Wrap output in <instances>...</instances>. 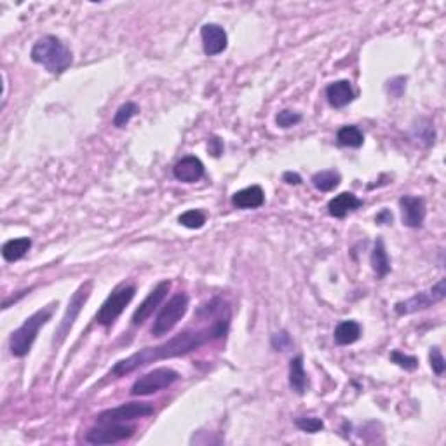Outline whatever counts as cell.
<instances>
[{
	"label": "cell",
	"instance_id": "9c48e42d",
	"mask_svg": "<svg viewBox=\"0 0 446 446\" xmlns=\"http://www.w3.org/2000/svg\"><path fill=\"white\" fill-rule=\"evenodd\" d=\"M153 413V406L150 403H124L117 408L105 410L96 417L98 422H127L149 417Z\"/></svg>",
	"mask_w": 446,
	"mask_h": 446
},
{
	"label": "cell",
	"instance_id": "277c9868",
	"mask_svg": "<svg viewBox=\"0 0 446 446\" xmlns=\"http://www.w3.org/2000/svg\"><path fill=\"white\" fill-rule=\"evenodd\" d=\"M134 293H136V288L133 284H123V286L115 288L103 301V306L99 307V310L96 312V323L99 326H105V328L112 326L117 321V317L124 312V309L129 306Z\"/></svg>",
	"mask_w": 446,
	"mask_h": 446
},
{
	"label": "cell",
	"instance_id": "83f0119b",
	"mask_svg": "<svg viewBox=\"0 0 446 446\" xmlns=\"http://www.w3.org/2000/svg\"><path fill=\"white\" fill-rule=\"evenodd\" d=\"M300 121H301V115L297 114V112H293V110H282V112H279L277 117H275V123H277V126L282 127V129H288V127H291V126H297Z\"/></svg>",
	"mask_w": 446,
	"mask_h": 446
},
{
	"label": "cell",
	"instance_id": "7c38bea8",
	"mask_svg": "<svg viewBox=\"0 0 446 446\" xmlns=\"http://www.w3.org/2000/svg\"><path fill=\"white\" fill-rule=\"evenodd\" d=\"M403 223L410 229H419L425 220V201L417 195H403L399 199Z\"/></svg>",
	"mask_w": 446,
	"mask_h": 446
},
{
	"label": "cell",
	"instance_id": "ba28073f",
	"mask_svg": "<svg viewBox=\"0 0 446 446\" xmlns=\"http://www.w3.org/2000/svg\"><path fill=\"white\" fill-rule=\"evenodd\" d=\"M134 434L133 425L124 422H98V425L89 429L86 441L89 445H114V443L129 439Z\"/></svg>",
	"mask_w": 446,
	"mask_h": 446
},
{
	"label": "cell",
	"instance_id": "3957f363",
	"mask_svg": "<svg viewBox=\"0 0 446 446\" xmlns=\"http://www.w3.org/2000/svg\"><path fill=\"white\" fill-rule=\"evenodd\" d=\"M51 316H53V307L40 309L35 314H32L30 317H27L25 323L21 324L18 330H14L11 338H9V349H11V354L16 356V358H25V356L30 352L35 338H37L38 330L42 328L44 324L49 323Z\"/></svg>",
	"mask_w": 446,
	"mask_h": 446
},
{
	"label": "cell",
	"instance_id": "603a6c76",
	"mask_svg": "<svg viewBox=\"0 0 446 446\" xmlns=\"http://www.w3.org/2000/svg\"><path fill=\"white\" fill-rule=\"evenodd\" d=\"M340 175L336 171H319L312 176V185L321 192H330L340 185Z\"/></svg>",
	"mask_w": 446,
	"mask_h": 446
},
{
	"label": "cell",
	"instance_id": "ac0fdd59",
	"mask_svg": "<svg viewBox=\"0 0 446 446\" xmlns=\"http://www.w3.org/2000/svg\"><path fill=\"white\" fill-rule=\"evenodd\" d=\"M371 267H373V271L377 272V275L380 279H384L391 272V260L382 237H378L375 240V248L371 251Z\"/></svg>",
	"mask_w": 446,
	"mask_h": 446
},
{
	"label": "cell",
	"instance_id": "44dd1931",
	"mask_svg": "<svg viewBox=\"0 0 446 446\" xmlns=\"http://www.w3.org/2000/svg\"><path fill=\"white\" fill-rule=\"evenodd\" d=\"M290 387L297 394L306 393L307 373L303 370V358L301 356H295L290 361Z\"/></svg>",
	"mask_w": 446,
	"mask_h": 446
},
{
	"label": "cell",
	"instance_id": "836d02e7",
	"mask_svg": "<svg viewBox=\"0 0 446 446\" xmlns=\"http://www.w3.org/2000/svg\"><path fill=\"white\" fill-rule=\"evenodd\" d=\"M210 143L213 145V149H211V153H213L214 157H218L221 153V149H223V145H221V141L218 140V138H211Z\"/></svg>",
	"mask_w": 446,
	"mask_h": 446
},
{
	"label": "cell",
	"instance_id": "d4e9b609",
	"mask_svg": "<svg viewBox=\"0 0 446 446\" xmlns=\"http://www.w3.org/2000/svg\"><path fill=\"white\" fill-rule=\"evenodd\" d=\"M178 221L182 223L184 227H187V229H202L204 227V223H206V216H204V213L199 210H190V211H185L184 214H179Z\"/></svg>",
	"mask_w": 446,
	"mask_h": 446
},
{
	"label": "cell",
	"instance_id": "4fadbf2b",
	"mask_svg": "<svg viewBox=\"0 0 446 446\" xmlns=\"http://www.w3.org/2000/svg\"><path fill=\"white\" fill-rule=\"evenodd\" d=\"M201 38L202 47L208 56H216L227 49L229 38H227V32L216 23H208L201 28Z\"/></svg>",
	"mask_w": 446,
	"mask_h": 446
},
{
	"label": "cell",
	"instance_id": "f546056e",
	"mask_svg": "<svg viewBox=\"0 0 446 446\" xmlns=\"http://www.w3.org/2000/svg\"><path fill=\"white\" fill-rule=\"evenodd\" d=\"M404 88H406V79H404V77H394V79H391L389 82H387V86H385L387 92H389L391 96H394V98H401V95L404 92Z\"/></svg>",
	"mask_w": 446,
	"mask_h": 446
},
{
	"label": "cell",
	"instance_id": "6da1fadb",
	"mask_svg": "<svg viewBox=\"0 0 446 446\" xmlns=\"http://www.w3.org/2000/svg\"><path fill=\"white\" fill-rule=\"evenodd\" d=\"M230 324V312L229 309L225 312H221L220 316L214 317V321L211 323V326L201 330H185V332L178 333L173 338H169L168 342L156 345V347H145L141 351L134 352L129 358L121 359L119 362H115V367L112 368L110 375H114L115 378L124 377L127 373H133L138 368H143L150 362L160 361V359H171L185 356L192 351H197L199 347H202L204 343L213 342V340L225 336L229 332Z\"/></svg>",
	"mask_w": 446,
	"mask_h": 446
},
{
	"label": "cell",
	"instance_id": "e0dca14e",
	"mask_svg": "<svg viewBox=\"0 0 446 446\" xmlns=\"http://www.w3.org/2000/svg\"><path fill=\"white\" fill-rule=\"evenodd\" d=\"M362 206V201L351 192H342L328 202V213L335 218H345L351 211Z\"/></svg>",
	"mask_w": 446,
	"mask_h": 446
},
{
	"label": "cell",
	"instance_id": "4dcf8cb0",
	"mask_svg": "<svg viewBox=\"0 0 446 446\" xmlns=\"http://www.w3.org/2000/svg\"><path fill=\"white\" fill-rule=\"evenodd\" d=\"M291 338L290 335H288L286 332H281V333H275L274 336H272V347L275 349V351H288V349L291 347Z\"/></svg>",
	"mask_w": 446,
	"mask_h": 446
},
{
	"label": "cell",
	"instance_id": "d6986e66",
	"mask_svg": "<svg viewBox=\"0 0 446 446\" xmlns=\"http://www.w3.org/2000/svg\"><path fill=\"white\" fill-rule=\"evenodd\" d=\"M361 336V324L356 321H342L335 328V342L338 345H351V343L358 342Z\"/></svg>",
	"mask_w": 446,
	"mask_h": 446
},
{
	"label": "cell",
	"instance_id": "52a82bcc",
	"mask_svg": "<svg viewBox=\"0 0 446 446\" xmlns=\"http://www.w3.org/2000/svg\"><path fill=\"white\" fill-rule=\"evenodd\" d=\"M178 378L179 373L171 368H157V370L138 378L131 387V394L133 396H150V394L171 387Z\"/></svg>",
	"mask_w": 446,
	"mask_h": 446
},
{
	"label": "cell",
	"instance_id": "7a4b0ae2",
	"mask_svg": "<svg viewBox=\"0 0 446 446\" xmlns=\"http://www.w3.org/2000/svg\"><path fill=\"white\" fill-rule=\"evenodd\" d=\"M32 62L42 65L44 69L54 75H62L72 65V51L54 35H46L38 38L32 47Z\"/></svg>",
	"mask_w": 446,
	"mask_h": 446
},
{
	"label": "cell",
	"instance_id": "4316f807",
	"mask_svg": "<svg viewBox=\"0 0 446 446\" xmlns=\"http://www.w3.org/2000/svg\"><path fill=\"white\" fill-rule=\"evenodd\" d=\"M295 423H297L298 429H301L303 432H310V434L324 429V422L317 417H300V419L295 420Z\"/></svg>",
	"mask_w": 446,
	"mask_h": 446
},
{
	"label": "cell",
	"instance_id": "8992f818",
	"mask_svg": "<svg viewBox=\"0 0 446 446\" xmlns=\"http://www.w3.org/2000/svg\"><path fill=\"white\" fill-rule=\"evenodd\" d=\"M446 279H439L434 286L428 291H420L415 297L408 298L404 301H397L394 306V310H396L397 316H408V314H415L419 310H425L431 306L438 303V301L445 300L446 297Z\"/></svg>",
	"mask_w": 446,
	"mask_h": 446
},
{
	"label": "cell",
	"instance_id": "30bf717a",
	"mask_svg": "<svg viewBox=\"0 0 446 446\" xmlns=\"http://www.w3.org/2000/svg\"><path fill=\"white\" fill-rule=\"evenodd\" d=\"M89 293H91V281H88L86 284H82V286H80L79 290L73 293V297L70 298L69 309H66L65 316H63V319H62V324H60V328H58V332H56L58 343H62L63 340L66 338V335H69L70 330H72L73 323H75V319L79 317L80 310H82L84 303L88 301Z\"/></svg>",
	"mask_w": 446,
	"mask_h": 446
},
{
	"label": "cell",
	"instance_id": "5b68a950",
	"mask_svg": "<svg viewBox=\"0 0 446 446\" xmlns=\"http://www.w3.org/2000/svg\"><path fill=\"white\" fill-rule=\"evenodd\" d=\"M188 310V297L185 293H176L169 298V301L162 307L157 319L153 321L152 335L153 336H164L175 328L179 321L184 319V316Z\"/></svg>",
	"mask_w": 446,
	"mask_h": 446
},
{
	"label": "cell",
	"instance_id": "f1b7e54d",
	"mask_svg": "<svg viewBox=\"0 0 446 446\" xmlns=\"http://www.w3.org/2000/svg\"><path fill=\"white\" fill-rule=\"evenodd\" d=\"M429 361H431V368L436 375H443L445 373L446 368V361L443 358L441 351L438 347H432L431 352H429Z\"/></svg>",
	"mask_w": 446,
	"mask_h": 446
},
{
	"label": "cell",
	"instance_id": "484cf974",
	"mask_svg": "<svg viewBox=\"0 0 446 446\" xmlns=\"http://www.w3.org/2000/svg\"><path fill=\"white\" fill-rule=\"evenodd\" d=\"M391 361L406 371H413L419 368V359L413 358V356L403 354V352H399V351L391 352Z\"/></svg>",
	"mask_w": 446,
	"mask_h": 446
},
{
	"label": "cell",
	"instance_id": "8fae6325",
	"mask_svg": "<svg viewBox=\"0 0 446 446\" xmlns=\"http://www.w3.org/2000/svg\"><path fill=\"white\" fill-rule=\"evenodd\" d=\"M169 288H171V281H168V279H166V281H160L159 284H157V286L150 291L149 297L141 301L140 307L134 310V314H133L134 326H140V324H143L150 316H152L153 312H156L157 307L160 306V301L164 300L166 295H168Z\"/></svg>",
	"mask_w": 446,
	"mask_h": 446
},
{
	"label": "cell",
	"instance_id": "9a60e30c",
	"mask_svg": "<svg viewBox=\"0 0 446 446\" xmlns=\"http://www.w3.org/2000/svg\"><path fill=\"white\" fill-rule=\"evenodd\" d=\"M326 98L333 108H343L354 101L356 92L349 80H336L326 88Z\"/></svg>",
	"mask_w": 446,
	"mask_h": 446
},
{
	"label": "cell",
	"instance_id": "1f68e13d",
	"mask_svg": "<svg viewBox=\"0 0 446 446\" xmlns=\"http://www.w3.org/2000/svg\"><path fill=\"white\" fill-rule=\"evenodd\" d=\"M393 220L394 216L389 210H382L380 213L377 214V218H375V221H377L378 225H389V223H393Z\"/></svg>",
	"mask_w": 446,
	"mask_h": 446
},
{
	"label": "cell",
	"instance_id": "2e32d148",
	"mask_svg": "<svg viewBox=\"0 0 446 446\" xmlns=\"http://www.w3.org/2000/svg\"><path fill=\"white\" fill-rule=\"evenodd\" d=\"M263 202H265V192L260 185H251L232 195V204L239 210H256L263 206Z\"/></svg>",
	"mask_w": 446,
	"mask_h": 446
},
{
	"label": "cell",
	"instance_id": "5bb4252c",
	"mask_svg": "<svg viewBox=\"0 0 446 446\" xmlns=\"http://www.w3.org/2000/svg\"><path fill=\"white\" fill-rule=\"evenodd\" d=\"M173 175L178 182L184 184H195L204 176V164L201 162V159L194 156L184 157L182 160H178L173 168Z\"/></svg>",
	"mask_w": 446,
	"mask_h": 446
},
{
	"label": "cell",
	"instance_id": "d6a6232c",
	"mask_svg": "<svg viewBox=\"0 0 446 446\" xmlns=\"http://www.w3.org/2000/svg\"><path fill=\"white\" fill-rule=\"evenodd\" d=\"M282 179H284V182L290 185H300L301 184V176L298 175V173H293V171L284 173V175H282Z\"/></svg>",
	"mask_w": 446,
	"mask_h": 446
},
{
	"label": "cell",
	"instance_id": "ffe728a7",
	"mask_svg": "<svg viewBox=\"0 0 446 446\" xmlns=\"http://www.w3.org/2000/svg\"><path fill=\"white\" fill-rule=\"evenodd\" d=\"M30 248H32L30 237L11 239L2 246V256H4L5 262H18V260H21L25 255H27Z\"/></svg>",
	"mask_w": 446,
	"mask_h": 446
},
{
	"label": "cell",
	"instance_id": "cb8c5ba5",
	"mask_svg": "<svg viewBox=\"0 0 446 446\" xmlns=\"http://www.w3.org/2000/svg\"><path fill=\"white\" fill-rule=\"evenodd\" d=\"M140 112V107H138L134 101H127V103L121 105L119 110L115 112L114 115V126L115 127H124L127 123H129L131 119Z\"/></svg>",
	"mask_w": 446,
	"mask_h": 446
},
{
	"label": "cell",
	"instance_id": "7402d4cb",
	"mask_svg": "<svg viewBox=\"0 0 446 446\" xmlns=\"http://www.w3.org/2000/svg\"><path fill=\"white\" fill-rule=\"evenodd\" d=\"M336 143L340 147H349V149H359L364 143V134L358 126H343L336 133Z\"/></svg>",
	"mask_w": 446,
	"mask_h": 446
}]
</instances>
